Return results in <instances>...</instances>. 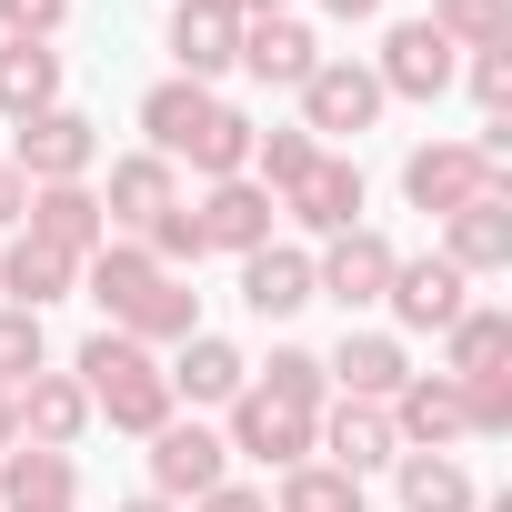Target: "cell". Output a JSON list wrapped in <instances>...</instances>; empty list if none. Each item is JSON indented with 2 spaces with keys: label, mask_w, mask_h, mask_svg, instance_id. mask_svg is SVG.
I'll use <instances>...</instances> for the list:
<instances>
[{
  "label": "cell",
  "mask_w": 512,
  "mask_h": 512,
  "mask_svg": "<svg viewBox=\"0 0 512 512\" xmlns=\"http://www.w3.org/2000/svg\"><path fill=\"white\" fill-rule=\"evenodd\" d=\"M71 382L91 392V412H111V432H161L171 422V372L131 342V332H91Z\"/></svg>",
  "instance_id": "obj_1"
},
{
  "label": "cell",
  "mask_w": 512,
  "mask_h": 512,
  "mask_svg": "<svg viewBox=\"0 0 512 512\" xmlns=\"http://www.w3.org/2000/svg\"><path fill=\"white\" fill-rule=\"evenodd\" d=\"M91 161H101V131H91V111H31L21 131H11V171L41 191V181H91Z\"/></svg>",
  "instance_id": "obj_2"
},
{
  "label": "cell",
  "mask_w": 512,
  "mask_h": 512,
  "mask_svg": "<svg viewBox=\"0 0 512 512\" xmlns=\"http://www.w3.org/2000/svg\"><path fill=\"white\" fill-rule=\"evenodd\" d=\"M402 191H412V211H442V221H452V211H462V201H482V191L502 201V191H512V171H492L472 141H422V151L402 161Z\"/></svg>",
  "instance_id": "obj_3"
},
{
  "label": "cell",
  "mask_w": 512,
  "mask_h": 512,
  "mask_svg": "<svg viewBox=\"0 0 512 512\" xmlns=\"http://www.w3.org/2000/svg\"><path fill=\"white\" fill-rule=\"evenodd\" d=\"M452 71H462V51H452L432 21H392V31H382V61H372L382 101H442Z\"/></svg>",
  "instance_id": "obj_4"
},
{
  "label": "cell",
  "mask_w": 512,
  "mask_h": 512,
  "mask_svg": "<svg viewBox=\"0 0 512 512\" xmlns=\"http://www.w3.org/2000/svg\"><path fill=\"white\" fill-rule=\"evenodd\" d=\"M21 221H31V241H51L61 262H91V251L111 241V221H101V191L91 181H41L31 201H21Z\"/></svg>",
  "instance_id": "obj_5"
},
{
  "label": "cell",
  "mask_w": 512,
  "mask_h": 512,
  "mask_svg": "<svg viewBox=\"0 0 512 512\" xmlns=\"http://www.w3.org/2000/svg\"><path fill=\"white\" fill-rule=\"evenodd\" d=\"M372 111H382V81H372V61H322V71L302 81V131H312V141L372 131Z\"/></svg>",
  "instance_id": "obj_6"
},
{
  "label": "cell",
  "mask_w": 512,
  "mask_h": 512,
  "mask_svg": "<svg viewBox=\"0 0 512 512\" xmlns=\"http://www.w3.org/2000/svg\"><path fill=\"white\" fill-rule=\"evenodd\" d=\"M392 262H402V251H392L382 231H332V251L312 262V302L332 292L342 312H362V302H382V292H392Z\"/></svg>",
  "instance_id": "obj_7"
},
{
  "label": "cell",
  "mask_w": 512,
  "mask_h": 512,
  "mask_svg": "<svg viewBox=\"0 0 512 512\" xmlns=\"http://www.w3.org/2000/svg\"><path fill=\"white\" fill-rule=\"evenodd\" d=\"M221 462H231V442L221 432H201V422H161L151 432V492L161 502H201V492H221Z\"/></svg>",
  "instance_id": "obj_8"
},
{
  "label": "cell",
  "mask_w": 512,
  "mask_h": 512,
  "mask_svg": "<svg viewBox=\"0 0 512 512\" xmlns=\"http://www.w3.org/2000/svg\"><path fill=\"white\" fill-rule=\"evenodd\" d=\"M231 452H251V462H302L312 452V412H292V402H272L262 382H241V402H231Z\"/></svg>",
  "instance_id": "obj_9"
},
{
  "label": "cell",
  "mask_w": 512,
  "mask_h": 512,
  "mask_svg": "<svg viewBox=\"0 0 512 512\" xmlns=\"http://www.w3.org/2000/svg\"><path fill=\"white\" fill-rule=\"evenodd\" d=\"M171 61H181V81H201V91H211V71L241 61V21H231V0H171Z\"/></svg>",
  "instance_id": "obj_10"
},
{
  "label": "cell",
  "mask_w": 512,
  "mask_h": 512,
  "mask_svg": "<svg viewBox=\"0 0 512 512\" xmlns=\"http://www.w3.org/2000/svg\"><path fill=\"white\" fill-rule=\"evenodd\" d=\"M382 302H392L402 332H452V322L472 312V302H462V272L442 262V251H432V262H392V292H382Z\"/></svg>",
  "instance_id": "obj_11"
},
{
  "label": "cell",
  "mask_w": 512,
  "mask_h": 512,
  "mask_svg": "<svg viewBox=\"0 0 512 512\" xmlns=\"http://www.w3.org/2000/svg\"><path fill=\"white\" fill-rule=\"evenodd\" d=\"M282 211H292L302 231H362V161H332V151H312V171L282 191Z\"/></svg>",
  "instance_id": "obj_12"
},
{
  "label": "cell",
  "mask_w": 512,
  "mask_h": 512,
  "mask_svg": "<svg viewBox=\"0 0 512 512\" xmlns=\"http://www.w3.org/2000/svg\"><path fill=\"white\" fill-rule=\"evenodd\" d=\"M11 412H21V442H41V452H71V442L91 432V392H81L71 372H31V382L11 392Z\"/></svg>",
  "instance_id": "obj_13"
},
{
  "label": "cell",
  "mask_w": 512,
  "mask_h": 512,
  "mask_svg": "<svg viewBox=\"0 0 512 512\" xmlns=\"http://www.w3.org/2000/svg\"><path fill=\"white\" fill-rule=\"evenodd\" d=\"M181 191H171V161L161 151H131V161H111V191H101V221L121 231V241H141L161 211H171Z\"/></svg>",
  "instance_id": "obj_14"
},
{
  "label": "cell",
  "mask_w": 512,
  "mask_h": 512,
  "mask_svg": "<svg viewBox=\"0 0 512 512\" xmlns=\"http://www.w3.org/2000/svg\"><path fill=\"white\" fill-rule=\"evenodd\" d=\"M272 211H282V201H272L262 181H211V201H201L191 221H201V251H262V241H272Z\"/></svg>",
  "instance_id": "obj_15"
},
{
  "label": "cell",
  "mask_w": 512,
  "mask_h": 512,
  "mask_svg": "<svg viewBox=\"0 0 512 512\" xmlns=\"http://www.w3.org/2000/svg\"><path fill=\"white\" fill-rule=\"evenodd\" d=\"M472 422H462V382H442V372H412L402 392H392V442H422V452H442V442H462Z\"/></svg>",
  "instance_id": "obj_16"
},
{
  "label": "cell",
  "mask_w": 512,
  "mask_h": 512,
  "mask_svg": "<svg viewBox=\"0 0 512 512\" xmlns=\"http://www.w3.org/2000/svg\"><path fill=\"white\" fill-rule=\"evenodd\" d=\"M241 71L251 81H272V91H302L322 71V41L302 21H241Z\"/></svg>",
  "instance_id": "obj_17"
},
{
  "label": "cell",
  "mask_w": 512,
  "mask_h": 512,
  "mask_svg": "<svg viewBox=\"0 0 512 512\" xmlns=\"http://www.w3.org/2000/svg\"><path fill=\"white\" fill-rule=\"evenodd\" d=\"M241 302L262 312V322H292V312L312 302V251H282V241L241 251Z\"/></svg>",
  "instance_id": "obj_18"
},
{
  "label": "cell",
  "mask_w": 512,
  "mask_h": 512,
  "mask_svg": "<svg viewBox=\"0 0 512 512\" xmlns=\"http://www.w3.org/2000/svg\"><path fill=\"white\" fill-rule=\"evenodd\" d=\"M211 111H221V101H211L201 81H181V71H171L161 91H141V131H151L161 161H191V141L211 131Z\"/></svg>",
  "instance_id": "obj_19"
},
{
  "label": "cell",
  "mask_w": 512,
  "mask_h": 512,
  "mask_svg": "<svg viewBox=\"0 0 512 512\" xmlns=\"http://www.w3.org/2000/svg\"><path fill=\"white\" fill-rule=\"evenodd\" d=\"M322 372L342 382V402H392V392L412 382V362H402V342H392V332H342V352H332Z\"/></svg>",
  "instance_id": "obj_20"
},
{
  "label": "cell",
  "mask_w": 512,
  "mask_h": 512,
  "mask_svg": "<svg viewBox=\"0 0 512 512\" xmlns=\"http://www.w3.org/2000/svg\"><path fill=\"white\" fill-rule=\"evenodd\" d=\"M71 492H81L71 452H41V442H11V462H0V502H11V512H71Z\"/></svg>",
  "instance_id": "obj_21"
},
{
  "label": "cell",
  "mask_w": 512,
  "mask_h": 512,
  "mask_svg": "<svg viewBox=\"0 0 512 512\" xmlns=\"http://www.w3.org/2000/svg\"><path fill=\"white\" fill-rule=\"evenodd\" d=\"M241 382H251V362L221 332H191L181 362H171V402H241Z\"/></svg>",
  "instance_id": "obj_22"
},
{
  "label": "cell",
  "mask_w": 512,
  "mask_h": 512,
  "mask_svg": "<svg viewBox=\"0 0 512 512\" xmlns=\"http://www.w3.org/2000/svg\"><path fill=\"white\" fill-rule=\"evenodd\" d=\"M322 442H332V472H382V462H402V442H392V412L382 402H332V422H322Z\"/></svg>",
  "instance_id": "obj_23"
},
{
  "label": "cell",
  "mask_w": 512,
  "mask_h": 512,
  "mask_svg": "<svg viewBox=\"0 0 512 512\" xmlns=\"http://www.w3.org/2000/svg\"><path fill=\"white\" fill-rule=\"evenodd\" d=\"M151 282H161V262H151L141 241H101V251H91V302L111 312V332L151 302Z\"/></svg>",
  "instance_id": "obj_24"
},
{
  "label": "cell",
  "mask_w": 512,
  "mask_h": 512,
  "mask_svg": "<svg viewBox=\"0 0 512 512\" xmlns=\"http://www.w3.org/2000/svg\"><path fill=\"white\" fill-rule=\"evenodd\" d=\"M442 262H452V272H502V262H512V201H492V191L462 201V211H452V251H442Z\"/></svg>",
  "instance_id": "obj_25"
},
{
  "label": "cell",
  "mask_w": 512,
  "mask_h": 512,
  "mask_svg": "<svg viewBox=\"0 0 512 512\" xmlns=\"http://www.w3.org/2000/svg\"><path fill=\"white\" fill-rule=\"evenodd\" d=\"M51 101H61V51H51V41H11V51H0V111L31 121V111H51Z\"/></svg>",
  "instance_id": "obj_26"
},
{
  "label": "cell",
  "mask_w": 512,
  "mask_h": 512,
  "mask_svg": "<svg viewBox=\"0 0 512 512\" xmlns=\"http://www.w3.org/2000/svg\"><path fill=\"white\" fill-rule=\"evenodd\" d=\"M71 272H81V262H61L51 241H11V251H0V292H11L21 312L61 302V292H71Z\"/></svg>",
  "instance_id": "obj_27"
},
{
  "label": "cell",
  "mask_w": 512,
  "mask_h": 512,
  "mask_svg": "<svg viewBox=\"0 0 512 512\" xmlns=\"http://www.w3.org/2000/svg\"><path fill=\"white\" fill-rule=\"evenodd\" d=\"M442 362H452L442 382H482V372H502V362H512V322H502V312H462V322L442 332Z\"/></svg>",
  "instance_id": "obj_28"
},
{
  "label": "cell",
  "mask_w": 512,
  "mask_h": 512,
  "mask_svg": "<svg viewBox=\"0 0 512 512\" xmlns=\"http://www.w3.org/2000/svg\"><path fill=\"white\" fill-rule=\"evenodd\" d=\"M472 472L452 452H402V512H472Z\"/></svg>",
  "instance_id": "obj_29"
},
{
  "label": "cell",
  "mask_w": 512,
  "mask_h": 512,
  "mask_svg": "<svg viewBox=\"0 0 512 512\" xmlns=\"http://www.w3.org/2000/svg\"><path fill=\"white\" fill-rule=\"evenodd\" d=\"M121 332H131L141 352H151V342H191V332H201V292H191L181 272H161V282H151V302H141Z\"/></svg>",
  "instance_id": "obj_30"
},
{
  "label": "cell",
  "mask_w": 512,
  "mask_h": 512,
  "mask_svg": "<svg viewBox=\"0 0 512 512\" xmlns=\"http://www.w3.org/2000/svg\"><path fill=\"white\" fill-rule=\"evenodd\" d=\"M452 51H502L512 41V0H432V11H422Z\"/></svg>",
  "instance_id": "obj_31"
},
{
  "label": "cell",
  "mask_w": 512,
  "mask_h": 512,
  "mask_svg": "<svg viewBox=\"0 0 512 512\" xmlns=\"http://www.w3.org/2000/svg\"><path fill=\"white\" fill-rule=\"evenodd\" d=\"M272 512H362V482H352V472H332V462H292Z\"/></svg>",
  "instance_id": "obj_32"
},
{
  "label": "cell",
  "mask_w": 512,
  "mask_h": 512,
  "mask_svg": "<svg viewBox=\"0 0 512 512\" xmlns=\"http://www.w3.org/2000/svg\"><path fill=\"white\" fill-rule=\"evenodd\" d=\"M191 171H211V181H241V171H251V121H241V111H211V131L191 141Z\"/></svg>",
  "instance_id": "obj_33"
},
{
  "label": "cell",
  "mask_w": 512,
  "mask_h": 512,
  "mask_svg": "<svg viewBox=\"0 0 512 512\" xmlns=\"http://www.w3.org/2000/svg\"><path fill=\"white\" fill-rule=\"evenodd\" d=\"M262 392H272V402H292V412H312V402L332 392V372H322V352L282 342V352H272V372H262Z\"/></svg>",
  "instance_id": "obj_34"
},
{
  "label": "cell",
  "mask_w": 512,
  "mask_h": 512,
  "mask_svg": "<svg viewBox=\"0 0 512 512\" xmlns=\"http://www.w3.org/2000/svg\"><path fill=\"white\" fill-rule=\"evenodd\" d=\"M41 352H51V342H41V312L11 302V312H0V392H21V382L41 372Z\"/></svg>",
  "instance_id": "obj_35"
},
{
  "label": "cell",
  "mask_w": 512,
  "mask_h": 512,
  "mask_svg": "<svg viewBox=\"0 0 512 512\" xmlns=\"http://www.w3.org/2000/svg\"><path fill=\"white\" fill-rule=\"evenodd\" d=\"M141 251H151V262L161 272H181V262H201V221H191V201H171L151 231H141Z\"/></svg>",
  "instance_id": "obj_36"
},
{
  "label": "cell",
  "mask_w": 512,
  "mask_h": 512,
  "mask_svg": "<svg viewBox=\"0 0 512 512\" xmlns=\"http://www.w3.org/2000/svg\"><path fill=\"white\" fill-rule=\"evenodd\" d=\"M71 21V0H0V31H11V41H51Z\"/></svg>",
  "instance_id": "obj_37"
},
{
  "label": "cell",
  "mask_w": 512,
  "mask_h": 512,
  "mask_svg": "<svg viewBox=\"0 0 512 512\" xmlns=\"http://www.w3.org/2000/svg\"><path fill=\"white\" fill-rule=\"evenodd\" d=\"M472 101H482L492 121L512 111V41H502V51H472Z\"/></svg>",
  "instance_id": "obj_38"
},
{
  "label": "cell",
  "mask_w": 512,
  "mask_h": 512,
  "mask_svg": "<svg viewBox=\"0 0 512 512\" xmlns=\"http://www.w3.org/2000/svg\"><path fill=\"white\" fill-rule=\"evenodd\" d=\"M201 512H272L262 492H241V482H221V492H201Z\"/></svg>",
  "instance_id": "obj_39"
},
{
  "label": "cell",
  "mask_w": 512,
  "mask_h": 512,
  "mask_svg": "<svg viewBox=\"0 0 512 512\" xmlns=\"http://www.w3.org/2000/svg\"><path fill=\"white\" fill-rule=\"evenodd\" d=\"M21 201H31V181H21L11 161H0V221H21Z\"/></svg>",
  "instance_id": "obj_40"
},
{
  "label": "cell",
  "mask_w": 512,
  "mask_h": 512,
  "mask_svg": "<svg viewBox=\"0 0 512 512\" xmlns=\"http://www.w3.org/2000/svg\"><path fill=\"white\" fill-rule=\"evenodd\" d=\"M231 21H282V0H231Z\"/></svg>",
  "instance_id": "obj_41"
},
{
  "label": "cell",
  "mask_w": 512,
  "mask_h": 512,
  "mask_svg": "<svg viewBox=\"0 0 512 512\" xmlns=\"http://www.w3.org/2000/svg\"><path fill=\"white\" fill-rule=\"evenodd\" d=\"M322 11H332V21H372V11H382V0H322Z\"/></svg>",
  "instance_id": "obj_42"
},
{
  "label": "cell",
  "mask_w": 512,
  "mask_h": 512,
  "mask_svg": "<svg viewBox=\"0 0 512 512\" xmlns=\"http://www.w3.org/2000/svg\"><path fill=\"white\" fill-rule=\"evenodd\" d=\"M21 442V412H11V392H0V452H11Z\"/></svg>",
  "instance_id": "obj_43"
},
{
  "label": "cell",
  "mask_w": 512,
  "mask_h": 512,
  "mask_svg": "<svg viewBox=\"0 0 512 512\" xmlns=\"http://www.w3.org/2000/svg\"><path fill=\"white\" fill-rule=\"evenodd\" d=\"M121 512H181V502H161V492H131V502H121Z\"/></svg>",
  "instance_id": "obj_44"
}]
</instances>
